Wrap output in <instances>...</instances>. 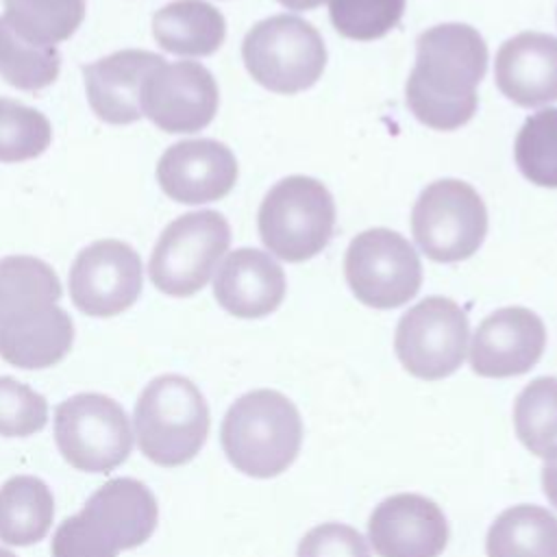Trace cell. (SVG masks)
Returning <instances> with one entry per match:
<instances>
[{
    "instance_id": "6da1fadb",
    "label": "cell",
    "mask_w": 557,
    "mask_h": 557,
    "mask_svg": "<svg viewBox=\"0 0 557 557\" xmlns=\"http://www.w3.org/2000/svg\"><path fill=\"white\" fill-rule=\"evenodd\" d=\"M487 70V46L468 24H437L416 39V65L405 96L411 113L435 131H455L476 111V85Z\"/></svg>"
},
{
    "instance_id": "7a4b0ae2",
    "label": "cell",
    "mask_w": 557,
    "mask_h": 557,
    "mask_svg": "<svg viewBox=\"0 0 557 557\" xmlns=\"http://www.w3.org/2000/svg\"><path fill=\"white\" fill-rule=\"evenodd\" d=\"M154 494L137 479L117 476L100 485L83 509L65 518L50 544L52 557H117L144 544L157 529Z\"/></svg>"
},
{
    "instance_id": "3957f363",
    "label": "cell",
    "mask_w": 557,
    "mask_h": 557,
    "mask_svg": "<svg viewBox=\"0 0 557 557\" xmlns=\"http://www.w3.org/2000/svg\"><path fill=\"white\" fill-rule=\"evenodd\" d=\"M220 442L235 470L270 479L287 470L302 446V418L276 389H252L226 411Z\"/></svg>"
},
{
    "instance_id": "277c9868",
    "label": "cell",
    "mask_w": 557,
    "mask_h": 557,
    "mask_svg": "<svg viewBox=\"0 0 557 557\" xmlns=\"http://www.w3.org/2000/svg\"><path fill=\"white\" fill-rule=\"evenodd\" d=\"M139 450L152 463L174 468L191 461L209 435V407L196 383L183 374L152 379L135 403Z\"/></svg>"
},
{
    "instance_id": "5b68a950",
    "label": "cell",
    "mask_w": 557,
    "mask_h": 557,
    "mask_svg": "<svg viewBox=\"0 0 557 557\" xmlns=\"http://www.w3.org/2000/svg\"><path fill=\"white\" fill-rule=\"evenodd\" d=\"M263 246L278 259L298 263L326 248L335 228V202L324 183L294 174L270 187L257 215Z\"/></svg>"
},
{
    "instance_id": "8992f818",
    "label": "cell",
    "mask_w": 557,
    "mask_h": 557,
    "mask_svg": "<svg viewBox=\"0 0 557 557\" xmlns=\"http://www.w3.org/2000/svg\"><path fill=\"white\" fill-rule=\"evenodd\" d=\"M242 59L261 87L289 96L318 83L326 67V46L313 24L278 13L246 33Z\"/></svg>"
},
{
    "instance_id": "52a82bcc",
    "label": "cell",
    "mask_w": 557,
    "mask_h": 557,
    "mask_svg": "<svg viewBox=\"0 0 557 557\" xmlns=\"http://www.w3.org/2000/svg\"><path fill=\"white\" fill-rule=\"evenodd\" d=\"M228 246L231 226L220 211L183 213L163 228L152 248L150 281L168 296H191L209 283Z\"/></svg>"
},
{
    "instance_id": "ba28073f",
    "label": "cell",
    "mask_w": 557,
    "mask_h": 557,
    "mask_svg": "<svg viewBox=\"0 0 557 557\" xmlns=\"http://www.w3.org/2000/svg\"><path fill=\"white\" fill-rule=\"evenodd\" d=\"M411 233L429 259L440 263L463 261L485 239V202L472 185L457 178H440L418 196L411 211Z\"/></svg>"
},
{
    "instance_id": "9c48e42d",
    "label": "cell",
    "mask_w": 557,
    "mask_h": 557,
    "mask_svg": "<svg viewBox=\"0 0 557 557\" xmlns=\"http://www.w3.org/2000/svg\"><path fill=\"white\" fill-rule=\"evenodd\" d=\"M54 442L72 468L102 474L126 461L133 448V431L117 400L83 392L57 405Z\"/></svg>"
},
{
    "instance_id": "30bf717a",
    "label": "cell",
    "mask_w": 557,
    "mask_h": 557,
    "mask_svg": "<svg viewBox=\"0 0 557 557\" xmlns=\"http://www.w3.org/2000/svg\"><path fill=\"white\" fill-rule=\"evenodd\" d=\"M344 274L357 300L374 309L400 307L422 285L416 248L400 233L383 226L368 228L348 244Z\"/></svg>"
},
{
    "instance_id": "8fae6325",
    "label": "cell",
    "mask_w": 557,
    "mask_h": 557,
    "mask_svg": "<svg viewBox=\"0 0 557 557\" xmlns=\"http://www.w3.org/2000/svg\"><path fill=\"white\" fill-rule=\"evenodd\" d=\"M468 331V315L455 300L429 296L398 320L394 350L409 374L440 381L463 363Z\"/></svg>"
},
{
    "instance_id": "7c38bea8",
    "label": "cell",
    "mask_w": 557,
    "mask_h": 557,
    "mask_svg": "<svg viewBox=\"0 0 557 557\" xmlns=\"http://www.w3.org/2000/svg\"><path fill=\"white\" fill-rule=\"evenodd\" d=\"M67 281L78 311L91 318H111L139 298L144 268L126 242L98 239L76 255Z\"/></svg>"
},
{
    "instance_id": "4fadbf2b",
    "label": "cell",
    "mask_w": 557,
    "mask_h": 557,
    "mask_svg": "<svg viewBox=\"0 0 557 557\" xmlns=\"http://www.w3.org/2000/svg\"><path fill=\"white\" fill-rule=\"evenodd\" d=\"M144 115L165 133H196L218 113L213 74L198 61L159 65L144 85Z\"/></svg>"
},
{
    "instance_id": "5bb4252c",
    "label": "cell",
    "mask_w": 557,
    "mask_h": 557,
    "mask_svg": "<svg viewBox=\"0 0 557 557\" xmlns=\"http://www.w3.org/2000/svg\"><path fill=\"white\" fill-rule=\"evenodd\" d=\"M368 540L379 557H440L448 544V522L431 498L403 492L374 507Z\"/></svg>"
},
{
    "instance_id": "9a60e30c",
    "label": "cell",
    "mask_w": 557,
    "mask_h": 557,
    "mask_svg": "<svg viewBox=\"0 0 557 557\" xmlns=\"http://www.w3.org/2000/svg\"><path fill=\"white\" fill-rule=\"evenodd\" d=\"M546 329L527 307H503L474 331L470 366L479 376L507 379L529 372L542 357Z\"/></svg>"
},
{
    "instance_id": "2e32d148",
    "label": "cell",
    "mask_w": 557,
    "mask_h": 557,
    "mask_svg": "<svg viewBox=\"0 0 557 557\" xmlns=\"http://www.w3.org/2000/svg\"><path fill=\"white\" fill-rule=\"evenodd\" d=\"M237 159L218 139L176 141L157 163L163 194L183 205H202L224 198L237 183Z\"/></svg>"
},
{
    "instance_id": "e0dca14e",
    "label": "cell",
    "mask_w": 557,
    "mask_h": 557,
    "mask_svg": "<svg viewBox=\"0 0 557 557\" xmlns=\"http://www.w3.org/2000/svg\"><path fill=\"white\" fill-rule=\"evenodd\" d=\"M165 59L150 50L126 48L83 65L91 111L107 124H133L144 117V85Z\"/></svg>"
},
{
    "instance_id": "ac0fdd59",
    "label": "cell",
    "mask_w": 557,
    "mask_h": 557,
    "mask_svg": "<svg viewBox=\"0 0 557 557\" xmlns=\"http://www.w3.org/2000/svg\"><path fill=\"white\" fill-rule=\"evenodd\" d=\"M285 272L263 250L237 248L226 255L213 281L218 305L235 318H263L285 298Z\"/></svg>"
},
{
    "instance_id": "d6986e66",
    "label": "cell",
    "mask_w": 557,
    "mask_h": 557,
    "mask_svg": "<svg viewBox=\"0 0 557 557\" xmlns=\"http://www.w3.org/2000/svg\"><path fill=\"white\" fill-rule=\"evenodd\" d=\"M496 87L520 107L557 100V37L535 30L509 37L496 52Z\"/></svg>"
},
{
    "instance_id": "ffe728a7",
    "label": "cell",
    "mask_w": 557,
    "mask_h": 557,
    "mask_svg": "<svg viewBox=\"0 0 557 557\" xmlns=\"http://www.w3.org/2000/svg\"><path fill=\"white\" fill-rule=\"evenodd\" d=\"M72 342L74 322L59 305L0 324V357L22 370L59 363L70 352Z\"/></svg>"
},
{
    "instance_id": "44dd1931",
    "label": "cell",
    "mask_w": 557,
    "mask_h": 557,
    "mask_svg": "<svg viewBox=\"0 0 557 557\" xmlns=\"http://www.w3.org/2000/svg\"><path fill=\"white\" fill-rule=\"evenodd\" d=\"M152 37L178 57H209L226 37L220 9L205 0H174L152 15Z\"/></svg>"
},
{
    "instance_id": "7402d4cb",
    "label": "cell",
    "mask_w": 557,
    "mask_h": 557,
    "mask_svg": "<svg viewBox=\"0 0 557 557\" xmlns=\"http://www.w3.org/2000/svg\"><path fill=\"white\" fill-rule=\"evenodd\" d=\"M54 498L50 487L30 474H17L0 487V542L30 546L52 527Z\"/></svg>"
},
{
    "instance_id": "603a6c76",
    "label": "cell",
    "mask_w": 557,
    "mask_h": 557,
    "mask_svg": "<svg viewBox=\"0 0 557 557\" xmlns=\"http://www.w3.org/2000/svg\"><path fill=\"white\" fill-rule=\"evenodd\" d=\"M485 553L487 557H557V518L537 505H513L492 522Z\"/></svg>"
},
{
    "instance_id": "cb8c5ba5",
    "label": "cell",
    "mask_w": 557,
    "mask_h": 557,
    "mask_svg": "<svg viewBox=\"0 0 557 557\" xmlns=\"http://www.w3.org/2000/svg\"><path fill=\"white\" fill-rule=\"evenodd\" d=\"M61 281L41 259L11 255L0 259V324L57 305Z\"/></svg>"
},
{
    "instance_id": "d4e9b609",
    "label": "cell",
    "mask_w": 557,
    "mask_h": 557,
    "mask_svg": "<svg viewBox=\"0 0 557 557\" xmlns=\"http://www.w3.org/2000/svg\"><path fill=\"white\" fill-rule=\"evenodd\" d=\"M2 17L24 39L54 46L70 39L85 20V0H2Z\"/></svg>"
},
{
    "instance_id": "484cf974",
    "label": "cell",
    "mask_w": 557,
    "mask_h": 557,
    "mask_svg": "<svg viewBox=\"0 0 557 557\" xmlns=\"http://www.w3.org/2000/svg\"><path fill=\"white\" fill-rule=\"evenodd\" d=\"M61 72L57 46H41L17 35L0 15V76L22 89L37 91L52 85Z\"/></svg>"
},
{
    "instance_id": "4316f807",
    "label": "cell",
    "mask_w": 557,
    "mask_h": 557,
    "mask_svg": "<svg viewBox=\"0 0 557 557\" xmlns=\"http://www.w3.org/2000/svg\"><path fill=\"white\" fill-rule=\"evenodd\" d=\"M518 440L537 457L557 448V376L533 379L513 403Z\"/></svg>"
},
{
    "instance_id": "83f0119b",
    "label": "cell",
    "mask_w": 557,
    "mask_h": 557,
    "mask_svg": "<svg viewBox=\"0 0 557 557\" xmlns=\"http://www.w3.org/2000/svg\"><path fill=\"white\" fill-rule=\"evenodd\" d=\"M516 165L527 181L557 189V109L529 115L513 144Z\"/></svg>"
},
{
    "instance_id": "f1b7e54d",
    "label": "cell",
    "mask_w": 557,
    "mask_h": 557,
    "mask_svg": "<svg viewBox=\"0 0 557 557\" xmlns=\"http://www.w3.org/2000/svg\"><path fill=\"white\" fill-rule=\"evenodd\" d=\"M52 141L48 117L11 98H0V163L28 161L46 152Z\"/></svg>"
},
{
    "instance_id": "f546056e",
    "label": "cell",
    "mask_w": 557,
    "mask_h": 557,
    "mask_svg": "<svg viewBox=\"0 0 557 557\" xmlns=\"http://www.w3.org/2000/svg\"><path fill=\"white\" fill-rule=\"evenodd\" d=\"M405 0H331L329 15L342 37L372 41L398 26Z\"/></svg>"
},
{
    "instance_id": "4dcf8cb0",
    "label": "cell",
    "mask_w": 557,
    "mask_h": 557,
    "mask_svg": "<svg viewBox=\"0 0 557 557\" xmlns=\"http://www.w3.org/2000/svg\"><path fill=\"white\" fill-rule=\"evenodd\" d=\"M48 422L46 398L13 376H0V435L28 437Z\"/></svg>"
},
{
    "instance_id": "1f68e13d",
    "label": "cell",
    "mask_w": 557,
    "mask_h": 557,
    "mask_svg": "<svg viewBox=\"0 0 557 557\" xmlns=\"http://www.w3.org/2000/svg\"><path fill=\"white\" fill-rule=\"evenodd\" d=\"M296 557H370L363 535L342 522H322L305 533Z\"/></svg>"
},
{
    "instance_id": "d6a6232c",
    "label": "cell",
    "mask_w": 557,
    "mask_h": 557,
    "mask_svg": "<svg viewBox=\"0 0 557 557\" xmlns=\"http://www.w3.org/2000/svg\"><path fill=\"white\" fill-rule=\"evenodd\" d=\"M542 487L548 503L557 509V448L546 455V461L542 466Z\"/></svg>"
},
{
    "instance_id": "836d02e7",
    "label": "cell",
    "mask_w": 557,
    "mask_h": 557,
    "mask_svg": "<svg viewBox=\"0 0 557 557\" xmlns=\"http://www.w3.org/2000/svg\"><path fill=\"white\" fill-rule=\"evenodd\" d=\"M281 2L285 9H294V11H311L315 7H320L324 0H276Z\"/></svg>"
},
{
    "instance_id": "e575fe53",
    "label": "cell",
    "mask_w": 557,
    "mask_h": 557,
    "mask_svg": "<svg viewBox=\"0 0 557 557\" xmlns=\"http://www.w3.org/2000/svg\"><path fill=\"white\" fill-rule=\"evenodd\" d=\"M0 557H15V555H13L11 550H7V548H2V546H0Z\"/></svg>"
}]
</instances>
